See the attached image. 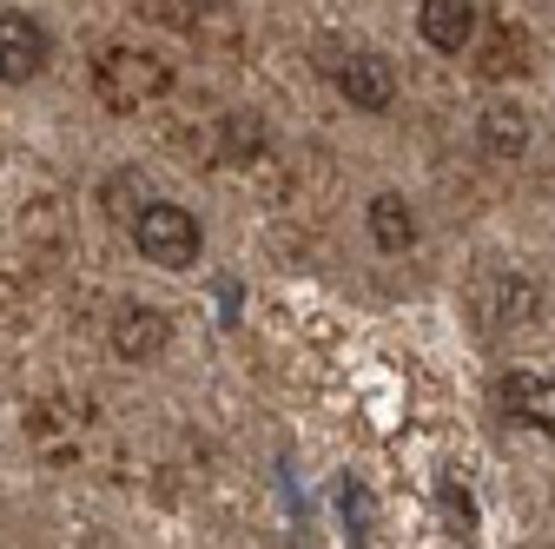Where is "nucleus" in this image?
<instances>
[{
  "mask_svg": "<svg viewBox=\"0 0 555 549\" xmlns=\"http://www.w3.org/2000/svg\"><path fill=\"white\" fill-rule=\"evenodd\" d=\"M47 53H53V40H47V27L34 14H21V8L0 14V80L8 87H27L47 66Z\"/></svg>",
  "mask_w": 555,
  "mask_h": 549,
  "instance_id": "nucleus-4",
  "label": "nucleus"
},
{
  "mask_svg": "<svg viewBox=\"0 0 555 549\" xmlns=\"http://www.w3.org/2000/svg\"><path fill=\"white\" fill-rule=\"evenodd\" d=\"M529 146V113L522 106H490L482 113V153L490 159H516Z\"/></svg>",
  "mask_w": 555,
  "mask_h": 549,
  "instance_id": "nucleus-9",
  "label": "nucleus"
},
{
  "mask_svg": "<svg viewBox=\"0 0 555 549\" xmlns=\"http://www.w3.org/2000/svg\"><path fill=\"white\" fill-rule=\"evenodd\" d=\"M424 40L437 47V53H469V40H476V0H424Z\"/></svg>",
  "mask_w": 555,
  "mask_h": 549,
  "instance_id": "nucleus-6",
  "label": "nucleus"
},
{
  "mask_svg": "<svg viewBox=\"0 0 555 549\" xmlns=\"http://www.w3.org/2000/svg\"><path fill=\"white\" fill-rule=\"evenodd\" d=\"M529 66H535V40H529V27L496 21L490 34H482V60H476V74H482V80H516V74H529Z\"/></svg>",
  "mask_w": 555,
  "mask_h": 549,
  "instance_id": "nucleus-5",
  "label": "nucleus"
},
{
  "mask_svg": "<svg viewBox=\"0 0 555 549\" xmlns=\"http://www.w3.org/2000/svg\"><path fill=\"white\" fill-rule=\"evenodd\" d=\"M113 352H119V358H159V352H166V311L126 305V311L113 318Z\"/></svg>",
  "mask_w": 555,
  "mask_h": 549,
  "instance_id": "nucleus-7",
  "label": "nucleus"
},
{
  "mask_svg": "<svg viewBox=\"0 0 555 549\" xmlns=\"http://www.w3.org/2000/svg\"><path fill=\"white\" fill-rule=\"evenodd\" d=\"M324 66H331L337 93L351 100V106H364V113H384V106L397 100V80H390L384 53H364V47H351V53H331Z\"/></svg>",
  "mask_w": 555,
  "mask_h": 549,
  "instance_id": "nucleus-3",
  "label": "nucleus"
},
{
  "mask_svg": "<svg viewBox=\"0 0 555 549\" xmlns=\"http://www.w3.org/2000/svg\"><path fill=\"white\" fill-rule=\"evenodd\" d=\"M503 404L516 410L529 431L555 437V378H529V371H516V378L503 384Z\"/></svg>",
  "mask_w": 555,
  "mask_h": 549,
  "instance_id": "nucleus-8",
  "label": "nucleus"
},
{
  "mask_svg": "<svg viewBox=\"0 0 555 549\" xmlns=\"http://www.w3.org/2000/svg\"><path fill=\"white\" fill-rule=\"evenodd\" d=\"M172 87V66L159 53H139V47H100L93 53V93L113 113H139L146 100H159Z\"/></svg>",
  "mask_w": 555,
  "mask_h": 549,
  "instance_id": "nucleus-1",
  "label": "nucleus"
},
{
  "mask_svg": "<svg viewBox=\"0 0 555 549\" xmlns=\"http://www.w3.org/2000/svg\"><path fill=\"white\" fill-rule=\"evenodd\" d=\"M132 245L146 252L153 265H166V271H185V265L198 258L205 232H198V219L185 213V205H172V199H153L146 213L132 219Z\"/></svg>",
  "mask_w": 555,
  "mask_h": 549,
  "instance_id": "nucleus-2",
  "label": "nucleus"
},
{
  "mask_svg": "<svg viewBox=\"0 0 555 549\" xmlns=\"http://www.w3.org/2000/svg\"><path fill=\"white\" fill-rule=\"evenodd\" d=\"M371 239H377L384 252H410V245H416V219H410V205H403L397 192H377V199H371Z\"/></svg>",
  "mask_w": 555,
  "mask_h": 549,
  "instance_id": "nucleus-10",
  "label": "nucleus"
}]
</instances>
